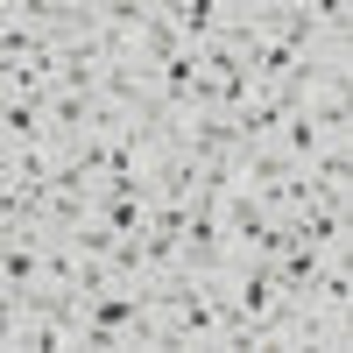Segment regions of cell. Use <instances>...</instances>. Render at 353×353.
I'll list each match as a JSON object with an SVG mask.
<instances>
[{
	"mask_svg": "<svg viewBox=\"0 0 353 353\" xmlns=\"http://www.w3.org/2000/svg\"><path fill=\"white\" fill-rule=\"evenodd\" d=\"M261 141H269V149H276L283 163H304V170H311L318 156H325V141H332V128H318V121H311L304 106H283V113H276V128L261 134Z\"/></svg>",
	"mask_w": 353,
	"mask_h": 353,
	"instance_id": "cell-1",
	"label": "cell"
},
{
	"mask_svg": "<svg viewBox=\"0 0 353 353\" xmlns=\"http://www.w3.org/2000/svg\"><path fill=\"white\" fill-rule=\"evenodd\" d=\"M57 128H50V106L43 99H0V156H21V149H50Z\"/></svg>",
	"mask_w": 353,
	"mask_h": 353,
	"instance_id": "cell-2",
	"label": "cell"
}]
</instances>
